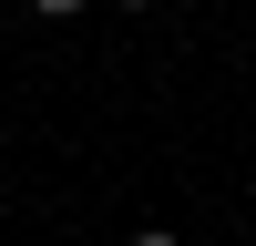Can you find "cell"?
Instances as JSON below:
<instances>
[{
	"mask_svg": "<svg viewBox=\"0 0 256 246\" xmlns=\"http://www.w3.org/2000/svg\"><path fill=\"white\" fill-rule=\"evenodd\" d=\"M31 10H52V20H72V10H82V0H31Z\"/></svg>",
	"mask_w": 256,
	"mask_h": 246,
	"instance_id": "2",
	"label": "cell"
},
{
	"mask_svg": "<svg viewBox=\"0 0 256 246\" xmlns=\"http://www.w3.org/2000/svg\"><path fill=\"white\" fill-rule=\"evenodd\" d=\"M113 246H184L174 226H134V236H113Z\"/></svg>",
	"mask_w": 256,
	"mask_h": 246,
	"instance_id": "1",
	"label": "cell"
},
{
	"mask_svg": "<svg viewBox=\"0 0 256 246\" xmlns=\"http://www.w3.org/2000/svg\"><path fill=\"white\" fill-rule=\"evenodd\" d=\"M123 10H164V0H123Z\"/></svg>",
	"mask_w": 256,
	"mask_h": 246,
	"instance_id": "3",
	"label": "cell"
}]
</instances>
